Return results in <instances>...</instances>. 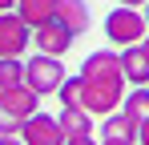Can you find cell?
I'll list each match as a JSON object with an SVG mask.
<instances>
[{
    "mask_svg": "<svg viewBox=\"0 0 149 145\" xmlns=\"http://www.w3.org/2000/svg\"><path fill=\"white\" fill-rule=\"evenodd\" d=\"M105 36H109V45L129 48V45H141V40L149 36V24H145V16H141L137 8L117 4V8L105 16Z\"/></svg>",
    "mask_w": 149,
    "mask_h": 145,
    "instance_id": "1",
    "label": "cell"
},
{
    "mask_svg": "<svg viewBox=\"0 0 149 145\" xmlns=\"http://www.w3.org/2000/svg\"><path fill=\"white\" fill-rule=\"evenodd\" d=\"M65 65H61V56H45V52H36V56H28L24 61V85L32 89L36 97H49L56 93L61 85H65Z\"/></svg>",
    "mask_w": 149,
    "mask_h": 145,
    "instance_id": "2",
    "label": "cell"
},
{
    "mask_svg": "<svg viewBox=\"0 0 149 145\" xmlns=\"http://www.w3.org/2000/svg\"><path fill=\"white\" fill-rule=\"evenodd\" d=\"M32 28L20 20V12H0V56H24Z\"/></svg>",
    "mask_w": 149,
    "mask_h": 145,
    "instance_id": "3",
    "label": "cell"
},
{
    "mask_svg": "<svg viewBox=\"0 0 149 145\" xmlns=\"http://www.w3.org/2000/svg\"><path fill=\"white\" fill-rule=\"evenodd\" d=\"M20 141L24 145H65V129H61V121L49 117V113H32L24 121V129H20Z\"/></svg>",
    "mask_w": 149,
    "mask_h": 145,
    "instance_id": "4",
    "label": "cell"
},
{
    "mask_svg": "<svg viewBox=\"0 0 149 145\" xmlns=\"http://www.w3.org/2000/svg\"><path fill=\"white\" fill-rule=\"evenodd\" d=\"M73 32L69 28H61L56 20L40 24V28H32V45H36V52H45V56H65L69 48H73Z\"/></svg>",
    "mask_w": 149,
    "mask_h": 145,
    "instance_id": "5",
    "label": "cell"
},
{
    "mask_svg": "<svg viewBox=\"0 0 149 145\" xmlns=\"http://www.w3.org/2000/svg\"><path fill=\"white\" fill-rule=\"evenodd\" d=\"M121 72H125V85H133V89L149 85V48L145 45L121 48Z\"/></svg>",
    "mask_w": 149,
    "mask_h": 145,
    "instance_id": "6",
    "label": "cell"
},
{
    "mask_svg": "<svg viewBox=\"0 0 149 145\" xmlns=\"http://www.w3.org/2000/svg\"><path fill=\"white\" fill-rule=\"evenodd\" d=\"M52 20L61 24V28H69L73 36H81V32H89L93 12H89L85 0H56V16H52Z\"/></svg>",
    "mask_w": 149,
    "mask_h": 145,
    "instance_id": "7",
    "label": "cell"
},
{
    "mask_svg": "<svg viewBox=\"0 0 149 145\" xmlns=\"http://www.w3.org/2000/svg\"><path fill=\"white\" fill-rule=\"evenodd\" d=\"M137 121L129 117V113H109V117H101V141H121V145H137Z\"/></svg>",
    "mask_w": 149,
    "mask_h": 145,
    "instance_id": "8",
    "label": "cell"
},
{
    "mask_svg": "<svg viewBox=\"0 0 149 145\" xmlns=\"http://www.w3.org/2000/svg\"><path fill=\"white\" fill-rule=\"evenodd\" d=\"M0 105L12 113V117L28 121L32 113H40V97L32 93L28 85H16V89H0Z\"/></svg>",
    "mask_w": 149,
    "mask_h": 145,
    "instance_id": "9",
    "label": "cell"
},
{
    "mask_svg": "<svg viewBox=\"0 0 149 145\" xmlns=\"http://www.w3.org/2000/svg\"><path fill=\"white\" fill-rule=\"evenodd\" d=\"M16 12L28 28H40L56 16V0H16Z\"/></svg>",
    "mask_w": 149,
    "mask_h": 145,
    "instance_id": "10",
    "label": "cell"
},
{
    "mask_svg": "<svg viewBox=\"0 0 149 145\" xmlns=\"http://www.w3.org/2000/svg\"><path fill=\"white\" fill-rule=\"evenodd\" d=\"M61 129H65V137H93V113H85V109H61Z\"/></svg>",
    "mask_w": 149,
    "mask_h": 145,
    "instance_id": "11",
    "label": "cell"
},
{
    "mask_svg": "<svg viewBox=\"0 0 149 145\" xmlns=\"http://www.w3.org/2000/svg\"><path fill=\"white\" fill-rule=\"evenodd\" d=\"M121 113H129V117L137 121H149V85H141V89H133V93H125L121 101Z\"/></svg>",
    "mask_w": 149,
    "mask_h": 145,
    "instance_id": "12",
    "label": "cell"
},
{
    "mask_svg": "<svg viewBox=\"0 0 149 145\" xmlns=\"http://www.w3.org/2000/svg\"><path fill=\"white\" fill-rule=\"evenodd\" d=\"M24 85V61L20 56H0V89Z\"/></svg>",
    "mask_w": 149,
    "mask_h": 145,
    "instance_id": "13",
    "label": "cell"
},
{
    "mask_svg": "<svg viewBox=\"0 0 149 145\" xmlns=\"http://www.w3.org/2000/svg\"><path fill=\"white\" fill-rule=\"evenodd\" d=\"M56 97H61L65 109H85V85H81V77H65V85L56 89Z\"/></svg>",
    "mask_w": 149,
    "mask_h": 145,
    "instance_id": "14",
    "label": "cell"
},
{
    "mask_svg": "<svg viewBox=\"0 0 149 145\" xmlns=\"http://www.w3.org/2000/svg\"><path fill=\"white\" fill-rule=\"evenodd\" d=\"M20 129H24V121L12 117V113L0 105V137H20Z\"/></svg>",
    "mask_w": 149,
    "mask_h": 145,
    "instance_id": "15",
    "label": "cell"
},
{
    "mask_svg": "<svg viewBox=\"0 0 149 145\" xmlns=\"http://www.w3.org/2000/svg\"><path fill=\"white\" fill-rule=\"evenodd\" d=\"M137 145H149V121H141V129H137Z\"/></svg>",
    "mask_w": 149,
    "mask_h": 145,
    "instance_id": "16",
    "label": "cell"
},
{
    "mask_svg": "<svg viewBox=\"0 0 149 145\" xmlns=\"http://www.w3.org/2000/svg\"><path fill=\"white\" fill-rule=\"evenodd\" d=\"M65 145H97V141H93V137H69Z\"/></svg>",
    "mask_w": 149,
    "mask_h": 145,
    "instance_id": "17",
    "label": "cell"
},
{
    "mask_svg": "<svg viewBox=\"0 0 149 145\" xmlns=\"http://www.w3.org/2000/svg\"><path fill=\"white\" fill-rule=\"evenodd\" d=\"M117 4H125V8H145L149 0H117Z\"/></svg>",
    "mask_w": 149,
    "mask_h": 145,
    "instance_id": "18",
    "label": "cell"
},
{
    "mask_svg": "<svg viewBox=\"0 0 149 145\" xmlns=\"http://www.w3.org/2000/svg\"><path fill=\"white\" fill-rule=\"evenodd\" d=\"M0 12H16V0H0Z\"/></svg>",
    "mask_w": 149,
    "mask_h": 145,
    "instance_id": "19",
    "label": "cell"
},
{
    "mask_svg": "<svg viewBox=\"0 0 149 145\" xmlns=\"http://www.w3.org/2000/svg\"><path fill=\"white\" fill-rule=\"evenodd\" d=\"M0 145H24L20 137H0Z\"/></svg>",
    "mask_w": 149,
    "mask_h": 145,
    "instance_id": "20",
    "label": "cell"
},
{
    "mask_svg": "<svg viewBox=\"0 0 149 145\" xmlns=\"http://www.w3.org/2000/svg\"><path fill=\"white\" fill-rule=\"evenodd\" d=\"M141 16H145V24H149V4H145V8H141Z\"/></svg>",
    "mask_w": 149,
    "mask_h": 145,
    "instance_id": "21",
    "label": "cell"
},
{
    "mask_svg": "<svg viewBox=\"0 0 149 145\" xmlns=\"http://www.w3.org/2000/svg\"><path fill=\"white\" fill-rule=\"evenodd\" d=\"M101 145H121V141H101Z\"/></svg>",
    "mask_w": 149,
    "mask_h": 145,
    "instance_id": "22",
    "label": "cell"
},
{
    "mask_svg": "<svg viewBox=\"0 0 149 145\" xmlns=\"http://www.w3.org/2000/svg\"><path fill=\"white\" fill-rule=\"evenodd\" d=\"M141 45H145V48H149V36H145V40H141Z\"/></svg>",
    "mask_w": 149,
    "mask_h": 145,
    "instance_id": "23",
    "label": "cell"
}]
</instances>
